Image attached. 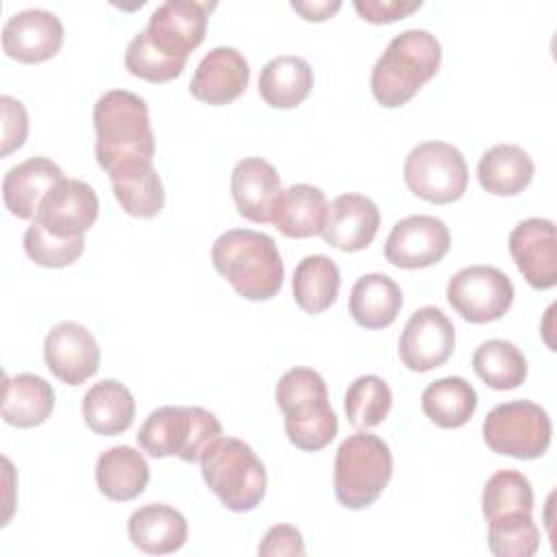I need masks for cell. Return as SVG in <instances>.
I'll list each match as a JSON object with an SVG mask.
<instances>
[{"instance_id": "1", "label": "cell", "mask_w": 557, "mask_h": 557, "mask_svg": "<svg viewBox=\"0 0 557 557\" xmlns=\"http://www.w3.org/2000/svg\"><path fill=\"white\" fill-rule=\"evenodd\" d=\"M96 161L111 176L126 168L152 163L154 133L148 104L128 89H109L94 104Z\"/></svg>"}, {"instance_id": "2", "label": "cell", "mask_w": 557, "mask_h": 557, "mask_svg": "<svg viewBox=\"0 0 557 557\" xmlns=\"http://www.w3.org/2000/svg\"><path fill=\"white\" fill-rule=\"evenodd\" d=\"M211 263L246 300H270L283 287L285 265L274 239L265 233L224 231L211 246Z\"/></svg>"}, {"instance_id": "3", "label": "cell", "mask_w": 557, "mask_h": 557, "mask_svg": "<svg viewBox=\"0 0 557 557\" xmlns=\"http://www.w3.org/2000/svg\"><path fill=\"white\" fill-rule=\"evenodd\" d=\"M442 46L424 28L398 33L376 59L370 74V89L379 104L396 109L407 104L440 70Z\"/></svg>"}, {"instance_id": "4", "label": "cell", "mask_w": 557, "mask_h": 557, "mask_svg": "<svg viewBox=\"0 0 557 557\" xmlns=\"http://www.w3.org/2000/svg\"><path fill=\"white\" fill-rule=\"evenodd\" d=\"M274 398L285 416V433L292 446L315 453L335 440L339 422L320 372L307 366L287 370L276 383Z\"/></svg>"}, {"instance_id": "5", "label": "cell", "mask_w": 557, "mask_h": 557, "mask_svg": "<svg viewBox=\"0 0 557 557\" xmlns=\"http://www.w3.org/2000/svg\"><path fill=\"white\" fill-rule=\"evenodd\" d=\"M200 472L207 487L235 513L252 511L268 490L261 457L237 437H215L200 455Z\"/></svg>"}, {"instance_id": "6", "label": "cell", "mask_w": 557, "mask_h": 557, "mask_svg": "<svg viewBox=\"0 0 557 557\" xmlns=\"http://www.w3.org/2000/svg\"><path fill=\"white\" fill-rule=\"evenodd\" d=\"M394 472L387 442L374 433L357 431L348 435L333 466V490L346 509H366L379 500Z\"/></svg>"}, {"instance_id": "7", "label": "cell", "mask_w": 557, "mask_h": 557, "mask_svg": "<svg viewBox=\"0 0 557 557\" xmlns=\"http://www.w3.org/2000/svg\"><path fill=\"white\" fill-rule=\"evenodd\" d=\"M222 435V424L209 409L165 405L148 413L137 431V444L154 459L178 457L200 461L202 450Z\"/></svg>"}, {"instance_id": "8", "label": "cell", "mask_w": 557, "mask_h": 557, "mask_svg": "<svg viewBox=\"0 0 557 557\" xmlns=\"http://www.w3.org/2000/svg\"><path fill=\"white\" fill-rule=\"evenodd\" d=\"M553 424L544 407L520 398L496 405L483 420V440L496 455L537 459L550 446Z\"/></svg>"}, {"instance_id": "9", "label": "cell", "mask_w": 557, "mask_h": 557, "mask_svg": "<svg viewBox=\"0 0 557 557\" xmlns=\"http://www.w3.org/2000/svg\"><path fill=\"white\" fill-rule=\"evenodd\" d=\"M403 178L418 198L433 205H448L466 194L468 165L461 150L453 144L422 141L409 150Z\"/></svg>"}, {"instance_id": "10", "label": "cell", "mask_w": 557, "mask_h": 557, "mask_svg": "<svg viewBox=\"0 0 557 557\" xmlns=\"http://www.w3.org/2000/svg\"><path fill=\"white\" fill-rule=\"evenodd\" d=\"M511 278L494 265H468L455 272L446 285L448 305L466 322L485 324L500 320L513 302Z\"/></svg>"}, {"instance_id": "11", "label": "cell", "mask_w": 557, "mask_h": 557, "mask_svg": "<svg viewBox=\"0 0 557 557\" xmlns=\"http://www.w3.org/2000/svg\"><path fill=\"white\" fill-rule=\"evenodd\" d=\"M213 7L215 2L165 0L150 13L144 35L161 54L187 63L189 52L205 39L209 11Z\"/></svg>"}, {"instance_id": "12", "label": "cell", "mask_w": 557, "mask_h": 557, "mask_svg": "<svg viewBox=\"0 0 557 557\" xmlns=\"http://www.w3.org/2000/svg\"><path fill=\"white\" fill-rule=\"evenodd\" d=\"M455 350L453 320L437 307L426 305L411 313L400 339L398 355L407 370L429 372L444 366Z\"/></svg>"}, {"instance_id": "13", "label": "cell", "mask_w": 557, "mask_h": 557, "mask_svg": "<svg viewBox=\"0 0 557 557\" xmlns=\"http://www.w3.org/2000/svg\"><path fill=\"white\" fill-rule=\"evenodd\" d=\"M450 248V233L444 220L435 215H407L398 220L387 239L385 259L403 270H418L440 263Z\"/></svg>"}, {"instance_id": "14", "label": "cell", "mask_w": 557, "mask_h": 557, "mask_svg": "<svg viewBox=\"0 0 557 557\" xmlns=\"http://www.w3.org/2000/svg\"><path fill=\"white\" fill-rule=\"evenodd\" d=\"M48 370L65 385H81L100 368V346L94 333L81 322H59L44 339Z\"/></svg>"}, {"instance_id": "15", "label": "cell", "mask_w": 557, "mask_h": 557, "mask_svg": "<svg viewBox=\"0 0 557 557\" xmlns=\"http://www.w3.org/2000/svg\"><path fill=\"white\" fill-rule=\"evenodd\" d=\"M98 196L94 187L78 178L59 181L41 200L35 220L52 235L83 237L98 218Z\"/></svg>"}, {"instance_id": "16", "label": "cell", "mask_w": 557, "mask_h": 557, "mask_svg": "<svg viewBox=\"0 0 557 557\" xmlns=\"http://www.w3.org/2000/svg\"><path fill=\"white\" fill-rule=\"evenodd\" d=\"M509 255L522 278L535 289L557 285V239L555 222L548 218H529L509 233Z\"/></svg>"}, {"instance_id": "17", "label": "cell", "mask_w": 557, "mask_h": 557, "mask_svg": "<svg viewBox=\"0 0 557 557\" xmlns=\"http://www.w3.org/2000/svg\"><path fill=\"white\" fill-rule=\"evenodd\" d=\"M63 46V24L48 9H24L2 26V48L20 63H44Z\"/></svg>"}, {"instance_id": "18", "label": "cell", "mask_w": 557, "mask_h": 557, "mask_svg": "<svg viewBox=\"0 0 557 557\" xmlns=\"http://www.w3.org/2000/svg\"><path fill=\"white\" fill-rule=\"evenodd\" d=\"M231 194L237 213L255 224L274 220L283 187L276 168L261 157H244L231 172Z\"/></svg>"}, {"instance_id": "19", "label": "cell", "mask_w": 557, "mask_h": 557, "mask_svg": "<svg viewBox=\"0 0 557 557\" xmlns=\"http://www.w3.org/2000/svg\"><path fill=\"white\" fill-rule=\"evenodd\" d=\"M250 81V67L246 57L231 46H215L209 50L189 83V91L196 100L213 107L231 104L237 100Z\"/></svg>"}, {"instance_id": "20", "label": "cell", "mask_w": 557, "mask_h": 557, "mask_svg": "<svg viewBox=\"0 0 557 557\" xmlns=\"http://www.w3.org/2000/svg\"><path fill=\"white\" fill-rule=\"evenodd\" d=\"M381 224V211L363 194H339L326 209L322 226V239L344 252H357L368 248Z\"/></svg>"}, {"instance_id": "21", "label": "cell", "mask_w": 557, "mask_h": 557, "mask_svg": "<svg viewBox=\"0 0 557 557\" xmlns=\"http://www.w3.org/2000/svg\"><path fill=\"white\" fill-rule=\"evenodd\" d=\"M63 170L48 157H30L13 165L2 178V198L11 215L35 220L41 200L63 181Z\"/></svg>"}, {"instance_id": "22", "label": "cell", "mask_w": 557, "mask_h": 557, "mask_svg": "<svg viewBox=\"0 0 557 557\" xmlns=\"http://www.w3.org/2000/svg\"><path fill=\"white\" fill-rule=\"evenodd\" d=\"M126 531L131 544L148 555L176 553L189 535L185 516L165 503H148L135 509L128 518Z\"/></svg>"}, {"instance_id": "23", "label": "cell", "mask_w": 557, "mask_h": 557, "mask_svg": "<svg viewBox=\"0 0 557 557\" xmlns=\"http://www.w3.org/2000/svg\"><path fill=\"white\" fill-rule=\"evenodd\" d=\"M148 481L150 466L133 446H111L96 461V485L109 500H133L146 490Z\"/></svg>"}, {"instance_id": "24", "label": "cell", "mask_w": 557, "mask_h": 557, "mask_svg": "<svg viewBox=\"0 0 557 557\" xmlns=\"http://www.w3.org/2000/svg\"><path fill=\"white\" fill-rule=\"evenodd\" d=\"M403 307V292L398 283L383 274L370 272L355 281L348 298V311L352 320L368 331L389 326Z\"/></svg>"}, {"instance_id": "25", "label": "cell", "mask_w": 557, "mask_h": 557, "mask_svg": "<svg viewBox=\"0 0 557 557\" xmlns=\"http://www.w3.org/2000/svg\"><path fill=\"white\" fill-rule=\"evenodd\" d=\"M54 409L52 385L33 372L4 376L2 418L17 429H33L44 424Z\"/></svg>"}, {"instance_id": "26", "label": "cell", "mask_w": 557, "mask_h": 557, "mask_svg": "<svg viewBox=\"0 0 557 557\" xmlns=\"http://www.w3.org/2000/svg\"><path fill=\"white\" fill-rule=\"evenodd\" d=\"M535 174L531 154L518 144H496L487 148L476 165L479 183L494 196H518Z\"/></svg>"}, {"instance_id": "27", "label": "cell", "mask_w": 557, "mask_h": 557, "mask_svg": "<svg viewBox=\"0 0 557 557\" xmlns=\"http://www.w3.org/2000/svg\"><path fill=\"white\" fill-rule=\"evenodd\" d=\"M83 418L98 435H120L135 420V398L131 389L115 379L98 381L83 396Z\"/></svg>"}, {"instance_id": "28", "label": "cell", "mask_w": 557, "mask_h": 557, "mask_svg": "<svg viewBox=\"0 0 557 557\" xmlns=\"http://www.w3.org/2000/svg\"><path fill=\"white\" fill-rule=\"evenodd\" d=\"M313 89V70L307 59L281 54L270 59L259 74V96L272 109H294Z\"/></svg>"}, {"instance_id": "29", "label": "cell", "mask_w": 557, "mask_h": 557, "mask_svg": "<svg viewBox=\"0 0 557 557\" xmlns=\"http://www.w3.org/2000/svg\"><path fill=\"white\" fill-rule=\"evenodd\" d=\"M326 209L329 202L320 187L296 183L283 189L272 224L289 239H307L322 233Z\"/></svg>"}, {"instance_id": "30", "label": "cell", "mask_w": 557, "mask_h": 557, "mask_svg": "<svg viewBox=\"0 0 557 557\" xmlns=\"http://www.w3.org/2000/svg\"><path fill=\"white\" fill-rule=\"evenodd\" d=\"M339 285H342L339 268L326 255L302 257L292 278L294 300L309 315H318L326 311L337 300Z\"/></svg>"}, {"instance_id": "31", "label": "cell", "mask_w": 557, "mask_h": 557, "mask_svg": "<svg viewBox=\"0 0 557 557\" xmlns=\"http://www.w3.org/2000/svg\"><path fill=\"white\" fill-rule=\"evenodd\" d=\"M476 405V389L463 376L437 379L422 392L424 416L442 429H459L470 422Z\"/></svg>"}, {"instance_id": "32", "label": "cell", "mask_w": 557, "mask_h": 557, "mask_svg": "<svg viewBox=\"0 0 557 557\" xmlns=\"http://www.w3.org/2000/svg\"><path fill=\"white\" fill-rule=\"evenodd\" d=\"M113 196L133 218H154L165 205V189L152 163L126 168L109 176Z\"/></svg>"}, {"instance_id": "33", "label": "cell", "mask_w": 557, "mask_h": 557, "mask_svg": "<svg viewBox=\"0 0 557 557\" xmlns=\"http://www.w3.org/2000/svg\"><path fill=\"white\" fill-rule=\"evenodd\" d=\"M474 374L492 389H516L524 383L529 366L522 350L507 339H485L472 355Z\"/></svg>"}, {"instance_id": "34", "label": "cell", "mask_w": 557, "mask_h": 557, "mask_svg": "<svg viewBox=\"0 0 557 557\" xmlns=\"http://www.w3.org/2000/svg\"><path fill=\"white\" fill-rule=\"evenodd\" d=\"M392 409V389L385 379L376 374L357 376L344 396V411L348 424L368 431L379 426Z\"/></svg>"}, {"instance_id": "35", "label": "cell", "mask_w": 557, "mask_h": 557, "mask_svg": "<svg viewBox=\"0 0 557 557\" xmlns=\"http://www.w3.org/2000/svg\"><path fill=\"white\" fill-rule=\"evenodd\" d=\"M487 546L496 557H533L540 548V529L531 511H509L487 520Z\"/></svg>"}, {"instance_id": "36", "label": "cell", "mask_w": 557, "mask_h": 557, "mask_svg": "<svg viewBox=\"0 0 557 557\" xmlns=\"http://www.w3.org/2000/svg\"><path fill=\"white\" fill-rule=\"evenodd\" d=\"M481 511L485 520L509 511H533L531 481L518 470H496L483 485Z\"/></svg>"}, {"instance_id": "37", "label": "cell", "mask_w": 557, "mask_h": 557, "mask_svg": "<svg viewBox=\"0 0 557 557\" xmlns=\"http://www.w3.org/2000/svg\"><path fill=\"white\" fill-rule=\"evenodd\" d=\"M24 250L28 259L41 268H65L83 255L85 237L63 239L48 233L37 220H33L24 233Z\"/></svg>"}, {"instance_id": "38", "label": "cell", "mask_w": 557, "mask_h": 557, "mask_svg": "<svg viewBox=\"0 0 557 557\" xmlns=\"http://www.w3.org/2000/svg\"><path fill=\"white\" fill-rule=\"evenodd\" d=\"M124 67L137 76L144 78L148 83H168L176 76L183 74L185 63L183 61H174L165 54H161L144 35V30H139L126 46L124 52Z\"/></svg>"}, {"instance_id": "39", "label": "cell", "mask_w": 557, "mask_h": 557, "mask_svg": "<svg viewBox=\"0 0 557 557\" xmlns=\"http://www.w3.org/2000/svg\"><path fill=\"white\" fill-rule=\"evenodd\" d=\"M0 111H2L0 154L9 157L13 150L22 148L28 137V113H26V107L13 96H0Z\"/></svg>"}, {"instance_id": "40", "label": "cell", "mask_w": 557, "mask_h": 557, "mask_svg": "<svg viewBox=\"0 0 557 557\" xmlns=\"http://www.w3.org/2000/svg\"><path fill=\"white\" fill-rule=\"evenodd\" d=\"M352 7L370 24H389L418 11L422 0H355Z\"/></svg>"}, {"instance_id": "41", "label": "cell", "mask_w": 557, "mask_h": 557, "mask_svg": "<svg viewBox=\"0 0 557 557\" xmlns=\"http://www.w3.org/2000/svg\"><path fill=\"white\" fill-rule=\"evenodd\" d=\"M259 555L263 557H281V555H305V540L302 533L292 524H274L265 531L259 548Z\"/></svg>"}, {"instance_id": "42", "label": "cell", "mask_w": 557, "mask_h": 557, "mask_svg": "<svg viewBox=\"0 0 557 557\" xmlns=\"http://www.w3.org/2000/svg\"><path fill=\"white\" fill-rule=\"evenodd\" d=\"M292 9L296 13L302 15V20L307 22H324L329 17H333L339 9H342V2L339 0H294L292 2Z\"/></svg>"}]
</instances>
